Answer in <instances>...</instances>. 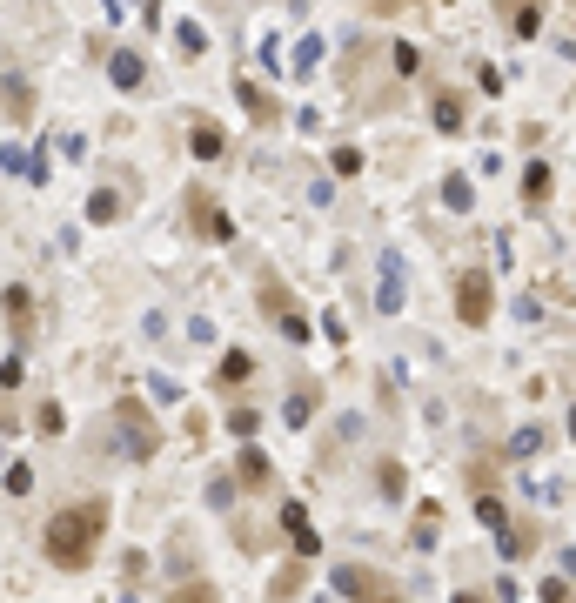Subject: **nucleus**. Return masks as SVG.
<instances>
[{
	"mask_svg": "<svg viewBox=\"0 0 576 603\" xmlns=\"http://www.w3.org/2000/svg\"><path fill=\"white\" fill-rule=\"evenodd\" d=\"M114 423H121V456H128V463H148V456L161 449V429H155V416H148L141 396L114 402Z\"/></svg>",
	"mask_w": 576,
	"mask_h": 603,
	"instance_id": "nucleus-6",
	"label": "nucleus"
},
{
	"mask_svg": "<svg viewBox=\"0 0 576 603\" xmlns=\"http://www.w3.org/2000/svg\"><path fill=\"white\" fill-rule=\"evenodd\" d=\"M27 490H34V469L14 463V469H7V496H27Z\"/></svg>",
	"mask_w": 576,
	"mask_h": 603,
	"instance_id": "nucleus-36",
	"label": "nucleus"
},
{
	"mask_svg": "<svg viewBox=\"0 0 576 603\" xmlns=\"http://www.w3.org/2000/svg\"><path fill=\"white\" fill-rule=\"evenodd\" d=\"M302 583H309V563H302V557L282 563V577H268V603H288L295 590H302Z\"/></svg>",
	"mask_w": 576,
	"mask_h": 603,
	"instance_id": "nucleus-23",
	"label": "nucleus"
},
{
	"mask_svg": "<svg viewBox=\"0 0 576 603\" xmlns=\"http://www.w3.org/2000/svg\"><path fill=\"white\" fill-rule=\"evenodd\" d=\"M436 201H443L449 215H469V208H476V181H469L463 168H449V175L436 181Z\"/></svg>",
	"mask_w": 576,
	"mask_h": 603,
	"instance_id": "nucleus-19",
	"label": "nucleus"
},
{
	"mask_svg": "<svg viewBox=\"0 0 576 603\" xmlns=\"http://www.w3.org/2000/svg\"><path fill=\"white\" fill-rule=\"evenodd\" d=\"M121 208H128V201L114 195V188H94V201H88V222H94V228H108V222H121Z\"/></svg>",
	"mask_w": 576,
	"mask_h": 603,
	"instance_id": "nucleus-26",
	"label": "nucleus"
},
{
	"mask_svg": "<svg viewBox=\"0 0 576 603\" xmlns=\"http://www.w3.org/2000/svg\"><path fill=\"white\" fill-rule=\"evenodd\" d=\"M536 603H576V583L563 577V570H556V577H543V583H536Z\"/></svg>",
	"mask_w": 576,
	"mask_h": 603,
	"instance_id": "nucleus-29",
	"label": "nucleus"
},
{
	"mask_svg": "<svg viewBox=\"0 0 576 603\" xmlns=\"http://www.w3.org/2000/svg\"><path fill=\"white\" fill-rule=\"evenodd\" d=\"M315 61H322V34H309V41L295 47V74H315Z\"/></svg>",
	"mask_w": 576,
	"mask_h": 603,
	"instance_id": "nucleus-32",
	"label": "nucleus"
},
{
	"mask_svg": "<svg viewBox=\"0 0 576 603\" xmlns=\"http://www.w3.org/2000/svg\"><path fill=\"white\" fill-rule=\"evenodd\" d=\"M181 215H188V235H195V242H215V248L235 242V215L215 201V188H201L195 181V188L181 195Z\"/></svg>",
	"mask_w": 576,
	"mask_h": 603,
	"instance_id": "nucleus-5",
	"label": "nucleus"
},
{
	"mask_svg": "<svg viewBox=\"0 0 576 603\" xmlns=\"http://www.w3.org/2000/svg\"><path fill=\"white\" fill-rule=\"evenodd\" d=\"M389 61H396L402 81H416V74H422V47L416 41H396V47H389Z\"/></svg>",
	"mask_w": 576,
	"mask_h": 603,
	"instance_id": "nucleus-28",
	"label": "nucleus"
},
{
	"mask_svg": "<svg viewBox=\"0 0 576 603\" xmlns=\"http://www.w3.org/2000/svg\"><path fill=\"white\" fill-rule=\"evenodd\" d=\"M443 523H449V510L436 503V496H422L416 516H409V550H416V557H429V550L443 543Z\"/></svg>",
	"mask_w": 576,
	"mask_h": 603,
	"instance_id": "nucleus-12",
	"label": "nucleus"
},
{
	"mask_svg": "<svg viewBox=\"0 0 576 603\" xmlns=\"http://www.w3.org/2000/svg\"><path fill=\"white\" fill-rule=\"evenodd\" d=\"M188 148H195V161H222L228 155V134L215 128V121H195V128H188Z\"/></svg>",
	"mask_w": 576,
	"mask_h": 603,
	"instance_id": "nucleus-20",
	"label": "nucleus"
},
{
	"mask_svg": "<svg viewBox=\"0 0 576 603\" xmlns=\"http://www.w3.org/2000/svg\"><path fill=\"white\" fill-rule=\"evenodd\" d=\"M255 376V356L248 349H228L222 362H215V389H235V382H248Z\"/></svg>",
	"mask_w": 576,
	"mask_h": 603,
	"instance_id": "nucleus-21",
	"label": "nucleus"
},
{
	"mask_svg": "<svg viewBox=\"0 0 576 603\" xmlns=\"http://www.w3.org/2000/svg\"><path fill=\"white\" fill-rule=\"evenodd\" d=\"M128 603H134V597H128Z\"/></svg>",
	"mask_w": 576,
	"mask_h": 603,
	"instance_id": "nucleus-43",
	"label": "nucleus"
},
{
	"mask_svg": "<svg viewBox=\"0 0 576 603\" xmlns=\"http://www.w3.org/2000/svg\"><path fill=\"white\" fill-rule=\"evenodd\" d=\"M315 409H322V382H315V376H295V389H288V402H282V423L288 429H309Z\"/></svg>",
	"mask_w": 576,
	"mask_h": 603,
	"instance_id": "nucleus-16",
	"label": "nucleus"
},
{
	"mask_svg": "<svg viewBox=\"0 0 576 603\" xmlns=\"http://www.w3.org/2000/svg\"><path fill=\"white\" fill-rule=\"evenodd\" d=\"M108 81L121 94H148V81H155V74H148V54H141V47H114L108 54Z\"/></svg>",
	"mask_w": 576,
	"mask_h": 603,
	"instance_id": "nucleus-13",
	"label": "nucleus"
},
{
	"mask_svg": "<svg viewBox=\"0 0 576 603\" xmlns=\"http://www.w3.org/2000/svg\"><path fill=\"white\" fill-rule=\"evenodd\" d=\"M235 490H248V496H268V490H275V456H268L262 443H242V449H235Z\"/></svg>",
	"mask_w": 576,
	"mask_h": 603,
	"instance_id": "nucleus-11",
	"label": "nucleus"
},
{
	"mask_svg": "<svg viewBox=\"0 0 576 603\" xmlns=\"http://www.w3.org/2000/svg\"><path fill=\"white\" fill-rule=\"evenodd\" d=\"M376 309L382 315L402 309V255H396V248H382V255H376Z\"/></svg>",
	"mask_w": 576,
	"mask_h": 603,
	"instance_id": "nucleus-17",
	"label": "nucleus"
},
{
	"mask_svg": "<svg viewBox=\"0 0 576 603\" xmlns=\"http://www.w3.org/2000/svg\"><path fill=\"white\" fill-rule=\"evenodd\" d=\"M282 536H288V550H295V557H302V563H315V557H322V536H315L309 510H302L295 496H288V503H282Z\"/></svg>",
	"mask_w": 576,
	"mask_h": 603,
	"instance_id": "nucleus-14",
	"label": "nucleus"
},
{
	"mask_svg": "<svg viewBox=\"0 0 576 603\" xmlns=\"http://www.w3.org/2000/svg\"><path fill=\"white\" fill-rule=\"evenodd\" d=\"M0 309H7L14 335H27V329H34V295H27V289H7V295H0Z\"/></svg>",
	"mask_w": 576,
	"mask_h": 603,
	"instance_id": "nucleus-25",
	"label": "nucleus"
},
{
	"mask_svg": "<svg viewBox=\"0 0 576 603\" xmlns=\"http://www.w3.org/2000/svg\"><path fill=\"white\" fill-rule=\"evenodd\" d=\"M255 429H262V409H255V402H235V409H228V436L255 443Z\"/></svg>",
	"mask_w": 576,
	"mask_h": 603,
	"instance_id": "nucleus-27",
	"label": "nucleus"
},
{
	"mask_svg": "<svg viewBox=\"0 0 576 603\" xmlns=\"http://www.w3.org/2000/svg\"><path fill=\"white\" fill-rule=\"evenodd\" d=\"M376 496H389V503L409 496V469H402L396 456H382V463H376Z\"/></svg>",
	"mask_w": 576,
	"mask_h": 603,
	"instance_id": "nucleus-22",
	"label": "nucleus"
},
{
	"mask_svg": "<svg viewBox=\"0 0 576 603\" xmlns=\"http://www.w3.org/2000/svg\"><path fill=\"white\" fill-rule=\"evenodd\" d=\"M563 577H570V583H576V550H563Z\"/></svg>",
	"mask_w": 576,
	"mask_h": 603,
	"instance_id": "nucleus-40",
	"label": "nucleus"
},
{
	"mask_svg": "<svg viewBox=\"0 0 576 603\" xmlns=\"http://www.w3.org/2000/svg\"><path fill=\"white\" fill-rule=\"evenodd\" d=\"M489 543H496V557H503V563H530V557H543V516L516 510L503 530L489 536Z\"/></svg>",
	"mask_w": 576,
	"mask_h": 603,
	"instance_id": "nucleus-8",
	"label": "nucleus"
},
{
	"mask_svg": "<svg viewBox=\"0 0 576 603\" xmlns=\"http://www.w3.org/2000/svg\"><path fill=\"white\" fill-rule=\"evenodd\" d=\"M255 309H262V322L282 329V342H295V349L309 342V315L295 309V289H288L282 275H262V282H255Z\"/></svg>",
	"mask_w": 576,
	"mask_h": 603,
	"instance_id": "nucleus-4",
	"label": "nucleus"
},
{
	"mask_svg": "<svg viewBox=\"0 0 576 603\" xmlns=\"http://www.w3.org/2000/svg\"><path fill=\"white\" fill-rule=\"evenodd\" d=\"M322 603H335V597H322Z\"/></svg>",
	"mask_w": 576,
	"mask_h": 603,
	"instance_id": "nucleus-42",
	"label": "nucleus"
},
{
	"mask_svg": "<svg viewBox=\"0 0 576 603\" xmlns=\"http://www.w3.org/2000/svg\"><path fill=\"white\" fill-rule=\"evenodd\" d=\"M329 590L342 603H409V590L376 563H329Z\"/></svg>",
	"mask_w": 576,
	"mask_h": 603,
	"instance_id": "nucleus-3",
	"label": "nucleus"
},
{
	"mask_svg": "<svg viewBox=\"0 0 576 603\" xmlns=\"http://www.w3.org/2000/svg\"><path fill=\"white\" fill-rule=\"evenodd\" d=\"M449 603H496V590H483V583H463V590H456Z\"/></svg>",
	"mask_w": 576,
	"mask_h": 603,
	"instance_id": "nucleus-37",
	"label": "nucleus"
},
{
	"mask_svg": "<svg viewBox=\"0 0 576 603\" xmlns=\"http://www.w3.org/2000/svg\"><path fill=\"white\" fill-rule=\"evenodd\" d=\"M0 108H7V121H14V128H27V121H34V81H27V74H7Z\"/></svg>",
	"mask_w": 576,
	"mask_h": 603,
	"instance_id": "nucleus-18",
	"label": "nucleus"
},
{
	"mask_svg": "<svg viewBox=\"0 0 576 603\" xmlns=\"http://www.w3.org/2000/svg\"><path fill=\"white\" fill-rule=\"evenodd\" d=\"M175 41H181V54L195 61L201 47H208V34H201V21H181V27H175Z\"/></svg>",
	"mask_w": 576,
	"mask_h": 603,
	"instance_id": "nucleus-31",
	"label": "nucleus"
},
{
	"mask_svg": "<svg viewBox=\"0 0 576 603\" xmlns=\"http://www.w3.org/2000/svg\"><path fill=\"white\" fill-rule=\"evenodd\" d=\"M449 302H456V322H463V329H489L496 309H503V289H496L489 262H463L456 268V275H449Z\"/></svg>",
	"mask_w": 576,
	"mask_h": 603,
	"instance_id": "nucleus-2",
	"label": "nucleus"
},
{
	"mask_svg": "<svg viewBox=\"0 0 576 603\" xmlns=\"http://www.w3.org/2000/svg\"><path fill=\"white\" fill-rule=\"evenodd\" d=\"M429 128L436 134H463L469 128V94L449 81H429Z\"/></svg>",
	"mask_w": 576,
	"mask_h": 603,
	"instance_id": "nucleus-10",
	"label": "nucleus"
},
{
	"mask_svg": "<svg viewBox=\"0 0 576 603\" xmlns=\"http://www.w3.org/2000/svg\"><path fill=\"white\" fill-rule=\"evenodd\" d=\"M556 443H563V429L543 423V416H530V423H516L510 436H503V449H496V456H503V469H523V463H543Z\"/></svg>",
	"mask_w": 576,
	"mask_h": 603,
	"instance_id": "nucleus-7",
	"label": "nucleus"
},
{
	"mask_svg": "<svg viewBox=\"0 0 576 603\" xmlns=\"http://www.w3.org/2000/svg\"><path fill=\"white\" fill-rule=\"evenodd\" d=\"M329 168H335V175H362V148H335Z\"/></svg>",
	"mask_w": 576,
	"mask_h": 603,
	"instance_id": "nucleus-34",
	"label": "nucleus"
},
{
	"mask_svg": "<svg viewBox=\"0 0 576 603\" xmlns=\"http://www.w3.org/2000/svg\"><path fill=\"white\" fill-rule=\"evenodd\" d=\"M556 47H563V54H570V61H576V21H570V34H563V41H556Z\"/></svg>",
	"mask_w": 576,
	"mask_h": 603,
	"instance_id": "nucleus-39",
	"label": "nucleus"
},
{
	"mask_svg": "<svg viewBox=\"0 0 576 603\" xmlns=\"http://www.w3.org/2000/svg\"><path fill=\"white\" fill-rule=\"evenodd\" d=\"M476 88H483L489 101H496V94H503V67H489V61H476Z\"/></svg>",
	"mask_w": 576,
	"mask_h": 603,
	"instance_id": "nucleus-33",
	"label": "nucleus"
},
{
	"mask_svg": "<svg viewBox=\"0 0 576 603\" xmlns=\"http://www.w3.org/2000/svg\"><path fill=\"white\" fill-rule=\"evenodd\" d=\"M510 7H516V0H489V14H496V21H503V14H510Z\"/></svg>",
	"mask_w": 576,
	"mask_h": 603,
	"instance_id": "nucleus-41",
	"label": "nucleus"
},
{
	"mask_svg": "<svg viewBox=\"0 0 576 603\" xmlns=\"http://www.w3.org/2000/svg\"><path fill=\"white\" fill-rule=\"evenodd\" d=\"M168 603H222V590H215V583H181Z\"/></svg>",
	"mask_w": 576,
	"mask_h": 603,
	"instance_id": "nucleus-30",
	"label": "nucleus"
},
{
	"mask_svg": "<svg viewBox=\"0 0 576 603\" xmlns=\"http://www.w3.org/2000/svg\"><path fill=\"white\" fill-rule=\"evenodd\" d=\"M235 94H242V108L255 114L262 128H275V121H282V108H275V101H268V94H262V81H242V88H235Z\"/></svg>",
	"mask_w": 576,
	"mask_h": 603,
	"instance_id": "nucleus-24",
	"label": "nucleus"
},
{
	"mask_svg": "<svg viewBox=\"0 0 576 603\" xmlns=\"http://www.w3.org/2000/svg\"><path fill=\"white\" fill-rule=\"evenodd\" d=\"M41 436H61V402H41V416H34Z\"/></svg>",
	"mask_w": 576,
	"mask_h": 603,
	"instance_id": "nucleus-35",
	"label": "nucleus"
},
{
	"mask_svg": "<svg viewBox=\"0 0 576 603\" xmlns=\"http://www.w3.org/2000/svg\"><path fill=\"white\" fill-rule=\"evenodd\" d=\"M516 201H523V215H543V208L556 201V168L543 155L523 161V175H516Z\"/></svg>",
	"mask_w": 576,
	"mask_h": 603,
	"instance_id": "nucleus-9",
	"label": "nucleus"
},
{
	"mask_svg": "<svg viewBox=\"0 0 576 603\" xmlns=\"http://www.w3.org/2000/svg\"><path fill=\"white\" fill-rule=\"evenodd\" d=\"M563 436H570V443H576V402H570V409H563Z\"/></svg>",
	"mask_w": 576,
	"mask_h": 603,
	"instance_id": "nucleus-38",
	"label": "nucleus"
},
{
	"mask_svg": "<svg viewBox=\"0 0 576 603\" xmlns=\"http://www.w3.org/2000/svg\"><path fill=\"white\" fill-rule=\"evenodd\" d=\"M543 27H550V0H516L510 14H503V34L510 41H543Z\"/></svg>",
	"mask_w": 576,
	"mask_h": 603,
	"instance_id": "nucleus-15",
	"label": "nucleus"
},
{
	"mask_svg": "<svg viewBox=\"0 0 576 603\" xmlns=\"http://www.w3.org/2000/svg\"><path fill=\"white\" fill-rule=\"evenodd\" d=\"M108 503L101 496H81V503H67L54 523L41 530V550L54 570H67V577H81V570H94V557H101V536H108Z\"/></svg>",
	"mask_w": 576,
	"mask_h": 603,
	"instance_id": "nucleus-1",
	"label": "nucleus"
}]
</instances>
